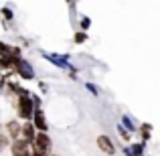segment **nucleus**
Segmentation results:
<instances>
[{
	"label": "nucleus",
	"mask_w": 160,
	"mask_h": 156,
	"mask_svg": "<svg viewBox=\"0 0 160 156\" xmlns=\"http://www.w3.org/2000/svg\"><path fill=\"white\" fill-rule=\"evenodd\" d=\"M51 148H53L51 136H49L47 132H37L35 140H32V144H31V152L41 154V156H49L51 154Z\"/></svg>",
	"instance_id": "1"
},
{
	"label": "nucleus",
	"mask_w": 160,
	"mask_h": 156,
	"mask_svg": "<svg viewBox=\"0 0 160 156\" xmlns=\"http://www.w3.org/2000/svg\"><path fill=\"white\" fill-rule=\"evenodd\" d=\"M31 95H22V98L16 99V112H18V118L24 120V122H31L32 116H35V105H32Z\"/></svg>",
	"instance_id": "2"
},
{
	"label": "nucleus",
	"mask_w": 160,
	"mask_h": 156,
	"mask_svg": "<svg viewBox=\"0 0 160 156\" xmlns=\"http://www.w3.org/2000/svg\"><path fill=\"white\" fill-rule=\"evenodd\" d=\"M14 73L18 75L20 79H24V81H32V79H35V67H32V63H28L27 59L20 57L18 61L14 63Z\"/></svg>",
	"instance_id": "3"
},
{
	"label": "nucleus",
	"mask_w": 160,
	"mask_h": 156,
	"mask_svg": "<svg viewBox=\"0 0 160 156\" xmlns=\"http://www.w3.org/2000/svg\"><path fill=\"white\" fill-rule=\"evenodd\" d=\"M43 57L47 61H51L53 65H57L59 69H69L71 73L75 71V67L69 63V55H57V53H43Z\"/></svg>",
	"instance_id": "4"
},
{
	"label": "nucleus",
	"mask_w": 160,
	"mask_h": 156,
	"mask_svg": "<svg viewBox=\"0 0 160 156\" xmlns=\"http://www.w3.org/2000/svg\"><path fill=\"white\" fill-rule=\"evenodd\" d=\"M10 152L12 156H31V144L18 138V140L10 142Z\"/></svg>",
	"instance_id": "5"
},
{
	"label": "nucleus",
	"mask_w": 160,
	"mask_h": 156,
	"mask_svg": "<svg viewBox=\"0 0 160 156\" xmlns=\"http://www.w3.org/2000/svg\"><path fill=\"white\" fill-rule=\"evenodd\" d=\"M31 122H32L37 132H47L49 130V122H47V116H45L43 109H35V116H32Z\"/></svg>",
	"instance_id": "6"
},
{
	"label": "nucleus",
	"mask_w": 160,
	"mask_h": 156,
	"mask_svg": "<svg viewBox=\"0 0 160 156\" xmlns=\"http://www.w3.org/2000/svg\"><path fill=\"white\" fill-rule=\"evenodd\" d=\"M98 146H99V150H102V152H106L108 156H113V154H116V144H113L112 138L106 136V134H102V136L98 138Z\"/></svg>",
	"instance_id": "7"
},
{
	"label": "nucleus",
	"mask_w": 160,
	"mask_h": 156,
	"mask_svg": "<svg viewBox=\"0 0 160 156\" xmlns=\"http://www.w3.org/2000/svg\"><path fill=\"white\" fill-rule=\"evenodd\" d=\"M20 132H22V124H20L18 120H10L6 124V132H4V134L14 142V140H18V138H20Z\"/></svg>",
	"instance_id": "8"
},
{
	"label": "nucleus",
	"mask_w": 160,
	"mask_h": 156,
	"mask_svg": "<svg viewBox=\"0 0 160 156\" xmlns=\"http://www.w3.org/2000/svg\"><path fill=\"white\" fill-rule=\"evenodd\" d=\"M35 136H37V130H35V126H32V122H24V124H22V132H20V138H22L24 142H28V144H32Z\"/></svg>",
	"instance_id": "9"
},
{
	"label": "nucleus",
	"mask_w": 160,
	"mask_h": 156,
	"mask_svg": "<svg viewBox=\"0 0 160 156\" xmlns=\"http://www.w3.org/2000/svg\"><path fill=\"white\" fill-rule=\"evenodd\" d=\"M122 126H124V128L128 130L130 134H132V132H136V130H138V128H136V124H134V122L130 120L128 116H124V118H122Z\"/></svg>",
	"instance_id": "10"
},
{
	"label": "nucleus",
	"mask_w": 160,
	"mask_h": 156,
	"mask_svg": "<svg viewBox=\"0 0 160 156\" xmlns=\"http://www.w3.org/2000/svg\"><path fill=\"white\" fill-rule=\"evenodd\" d=\"M140 132H142V144L150 138V124H142L140 126Z\"/></svg>",
	"instance_id": "11"
},
{
	"label": "nucleus",
	"mask_w": 160,
	"mask_h": 156,
	"mask_svg": "<svg viewBox=\"0 0 160 156\" xmlns=\"http://www.w3.org/2000/svg\"><path fill=\"white\" fill-rule=\"evenodd\" d=\"M10 138L6 136V134H0V152H2L4 148H10Z\"/></svg>",
	"instance_id": "12"
},
{
	"label": "nucleus",
	"mask_w": 160,
	"mask_h": 156,
	"mask_svg": "<svg viewBox=\"0 0 160 156\" xmlns=\"http://www.w3.org/2000/svg\"><path fill=\"white\" fill-rule=\"evenodd\" d=\"M73 41H75L77 45L85 43V41H87V33H83V31H77V33H75V37H73Z\"/></svg>",
	"instance_id": "13"
},
{
	"label": "nucleus",
	"mask_w": 160,
	"mask_h": 156,
	"mask_svg": "<svg viewBox=\"0 0 160 156\" xmlns=\"http://www.w3.org/2000/svg\"><path fill=\"white\" fill-rule=\"evenodd\" d=\"M118 132H120V136L124 138L126 142H130V138H132V134H130V132H128V130H126V128H124V126H122V124L118 126Z\"/></svg>",
	"instance_id": "14"
},
{
	"label": "nucleus",
	"mask_w": 160,
	"mask_h": 156,
	"mask_svg": "<svg viewBox=\"0 0 160 156\" xmlns=\"http://www.w3.org/2000/svg\"><path fill=\"white\" fill-rule=\"evenodd\" d=\"M2 16H4V20H12V18H14V12H12L8 6H4L2 8Z\"/></svg>",
	"instance_id": "15"
},
{
	"label": "nucleus",
	"mask_w": 160,
	"mask_h": 156,
	"mask_svg": "<svg viewBox=\"0 0 160 156\" xmlns=\"http://www.w3.org/2000/svg\"><path fill=\"white\" fill-rule=\"evenodd\" d=\"M89 24H91V20L87 18V16H83V18H81V23H79V27H81V31L85 33L87 28H89Z\"/></svg>",
	"instance_id": "16"
},
{
	"label": "nucleus",
	"mask_w": 160,
	"mask_h": 156,
	"mask_svg": "<svg viewBox=\"0 0 160 156\" xmlns=\"http://www.w3.org/2000/svg\"><path fill=\"white\" fill-rule=\"evenodd\" d=\"M85 87H87V89H89V91H91L93 95H99V89H98V87L93 85V83H85Z\"/></svg>",
	"instance_id": "17"
},
{
	"label": "nucleus",
	"mask_w": 160,
	"mask_h": 156,
	"mask_svg": "<svg viewBox=\"0 0 160 156\" xmlns=\"http://www.w3.org/2000/svg\"><path fill=\"white\" fill-rule=\"evenodd\" d=\"M4 89H6V79H4V77H0V93H2Z\"/></svg>",
	"instance_id": "18"
},
{
	"label": "nucleus",
	"mask_w": 160,
	"mask_h": 156,
	"mask_svg": "<svg viewBox=\"0 0 160 156\" xmlns=\"http://www.w3.org/2000/svg\"><path fill=\"white\" fill-rule=\"evenodd\" d=\"M31 156H41V154H32V152H31Z\"/></svg>",
	"instance_id": "19"
},
{
	"label": "nucleus",
	"mask_w": 160,
	"mask_h": 156,
	"mask_svg": "<svg viewBox=\"0 0 160 156\" xmlns=\"http://www.w3.org/2000/svg\"><path fill=\"white\" fill-rule=\"evenodd\" d=\"M0 128H2V126H0Z\"/></svg>",
	"instance_id": "20"
}]
</instances>
